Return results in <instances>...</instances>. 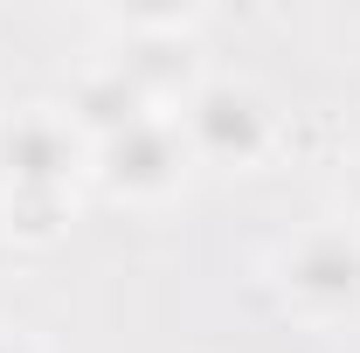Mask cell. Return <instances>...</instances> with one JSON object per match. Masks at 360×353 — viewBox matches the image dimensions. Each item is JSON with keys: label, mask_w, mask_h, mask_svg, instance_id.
<instances>
[{"label": "cell", "mask_w": 360, "mask_h": 353, "mask_svg": "<svg viewBox=\"0 0 360 353\" xmlns=\"http://www.w3.org/2000/svg\"><path fill=\"white\" fill-rule=\"evenodd\" d=\"M347 222H354V229H360V160H354V167H347Z\"/></svg>", "instance_id": "cell-9"}, {"label": "cell", "mask_w": 360, "mask_h": 353, "mask_svg": "<svg viewBox=\"0 0 360 353\" xmlns=\"http://www.w3.org/2000/svg\"><path fill=\"white\" fill-rule=\"evenodd\" d=\"M77 194H0V229L14 243H56L70 229Z\"/></svg>", "instance_id": "cell-7"}, {"label": "cell", "mask_w": 360, "mask_h": 353, "mask_svg": "<svg viewBox=\"0 0 360 353\" xmlns=\"http://www.w3.org/2000/svg\"><path fill=\"white\" fill-rule=\"evenodd\" d=\"M63 118H70V125L90 139V153H97L104 139L132 132V125H146V118H167V111H153V104H146V90H139L111 56H97V63H84V70L70 77Z\"/></svg>", "instance_id": "cell-6"}, {"label": "cell", "mask_w": 360, "mask_h": 353, "mask_svg": "<svg viewBox=\"0 0 360 353\" xmlns=\"http://www.w3.org/2000/svg\"><path fill=\"white\" fill-rule=\"evenodd\" d=\"M104 28H111V63L146 90V104H153V111H167V118H174L180 104L208 84V63H201V42H194V28H201V14H194V7L104 14Z\"/></svg>", "instance_id": "cell-2"}, {"label": "cell", "mask_w": 360, "mask_h": 353, "mask_svg": "<svg viewBox=\"0 0 360 353\" xmlns=\"http://www.w3.org/2000/svg\"><path fill=\"white\" fill-rule=\"evenodd\" d=\"M187 174H194V153H187V139H180L174 118H146V125L104 139L90 153V180L111 201H132V208L174 201L180 187H187Z\"/></svg>", "instance_id": "cell-5"}, {"label": "cell", "mask_w": 360, "mask_h": 353, "mask_svg": "<svg viewBox=\"0 0 360 353\" xmlns=\"http://www.w3.org/2000/svg\"><path fill=\"white\" fill-rule=\"evenodd\" d=\"M90 174V139L63 104H28L0 125V194H77Z\"/></svg>", "instance_id": "cell-4"}, {"label": "cell", "mask_w": 360, "mask_h": 353, "mask_svg": "<svg viewBox=\"0 0 360 353\" xmlns=\"http://www.w3.org/2000/svg\"><path fill=\"white\" fill-rule=\"evenodd\" d=\"M270 291L305 326L360 319V229L340 215V222H305L298 236H284L270 257Z\"/></svg>", "instance_id": "cell-1"}, {"label": "cell", "mask_w": 360, "mask_h": 353, "mask_svg": "<svg viewBox=\"0 0 360 353\" xmlns=\"http://www.w3.org/2000/svg\"><path fill=\"white\" fill-rule=\"evenodd\" d=\"M180 139L194 153V167H222V174H250L277 153V111L250 77H208L187 104L174 111Z\"/></svg>", "instance_id": "cell-3"}, {"label": "cell", "mask_w": 360, "mask_h": 353, "mask_svg": "<svg viewBox=\"0 0 360 353\" xmlns=\"http://www.w3.org/2000/svg\"><path fill=\"white\" fill-rule=\"evenodd\" d=\"M0 353H42V340H35V333H7V326H0Z\"/></svg>", "instance_id": "cell-8"}]
</instances>
